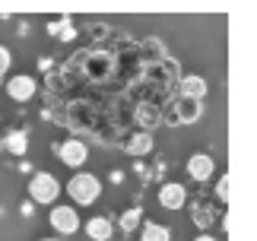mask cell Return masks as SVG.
<instances>
[{"mask_svg": "<svg viewBox=\"0 0 257 241\" xmlns=\"http://www.w3.org/2000/svg\"><path fill=\"white\" fill-rule=\"evenodd\" d=\"M67 194H70V200L76 206H89V203H95V200L102 197V181H98L92 172H80V175H73L67 181Z\"/></svg>", "mask_w": 257, "mask_h": 241, "instance_id": "obj_1", "label": "cell"}, {"mask_svg": "<svg viewBox=\"0 0 257 241\" xmlns=\"http://www.w3.org/2000/svg\"><path fill=\"white\" fill-rule=\"evenodd\" d=\"M29 197H32L35 203H42V206L54 203V200L61 197V181H57L51 172H38V175H32V181H29Z\"/></svg>", "mask_w": 257, "mask_h": 241, "instance_id": "obj_2", "label": "cell"}, {"mask_svg": "<svg viewBox=\"0 0 257 241\" xmlns=\"http://www.w3.org/2000/svg\"><path fill=\"white\" fill-rule=\"evenodd\" d=\"M48 222L54 225L57 235H73V232H80V216H76V206H70V203H57V206H51V213H48Z\"/></svg>", "mask_w": 257, "mask_h": 241, "instance_id": "obj_3", "label": "cell"}, {"mask_svg": "<svg viewBox=\"0 0 257 241\" xmlns=\"http://www.w3.org/2000/svg\"><path fill=\"white\" fill-rule=\"evenodd\" d=\"M57 159H61L64 165L70 168H83L86 159H89V146L83 143V140H64V143H57Z\"/></svg>", "mask_w": 257, "mask_h": 241, "instance_id": "obj_4", "label": "cell"}, {"mask_svg": "<svg viewBox=\"0 0 257 241\" xmlns=\"http://www.w3.org/2000/svg\"><path fill=\"white\" fill-rule=\"evenodd\" d=\"M35 92H38V83L29 73H16L7 79V95L13 102H29V98H35Z\"/></svg>", "mask_w": 257, "mask_h": 241, "instance_id": "obj_5", "label": "cell"}, {"mask_svg": "<svg viewBox=\"0 0 257 241\" xmlns=\"http://www.w3.org/2000/svg\"><path fill=\"white\" fill-rule=\"evenodd\" d=\"M184 203H187V190H184V184L169 181V184L159 187V206H162V209H181Z\"/></svg>", "mask_w": 257, "mask_h": 241, "instance_id": "obj_6", "label": "cell"}, {"mask_svg": "<svg viewBox=\"0 0 257 241\" xmlns=\"http://www.w3.org/2000/svg\"><path fill=\"white\" fill-rule=\"evenodd\" d=\"M172 114H175L178 124H197L203 114V102H197V98H178Z\"/></svg>", "mask_w": 257, "mask_h": 241, "instance_id": "obj_7", "label": "cell"}, {"mask_svg": "<svg viewBox=\"0 0 257 241\" xmlns=\"http://www.w3.org/2000/svg\"><path fill=\"white\" fill-rule=\"evenodd\" d=\"M178 92H181V98H197V102H203L206 98V79L197 76V73H184L178 79Z\"/></svg>", "mask_w": 257, "mask_h": 241, "instance_id": "obj_8", "label": "cell"}, {"mask_svg": "<svg viewBox=\"0 0 257 241\" xmlns=\"http://www.w3.org/2000/svg\"><path fill=\"white\" fill-rule=\"evenodd\" d=\"M216 172V162L210 156H203V153H197L187 159V175H191V181H210Z\"/></svg>", "mask_w": 257, "mask_h": 241, "instance_id": "obj_9", "label": "cell"}, {"mask_svg": "<svg viewBox=\"0 0 257 241\" xmlns=\"http://www.w3.org/2000/svg\"><path fill=\"white\" fill-rule=\"evenodd\" d=\"M86 235L92 238V241H108L114 235V225H111V219H105V216H92L86 222Z\"/></svg>", "mask_w": 257, "mask_h": 241, "instance_id": "obj_10", "label": "cell"}, {"mask_svg": "<svg viewBox=\"0 0 257 241\" xmlns=\"http://www.w3.org/2000/svg\"><path fill=\"white\" fill-rule=\"evenodd\" d=\"M137 124H140L143 127V134H150V130L153 127H159V120H162V111H159V108H156V105H140V108H137Z\"/></svg>", "mask_w": 257, "mask_h": 241, "instance_id": "obj_11", "label": "cell"}, {"mask_svg": "<svg viewBox=\"0 0 257 241\" xmlns=\"http://www.w3.org/2000/svg\"><path fill=\"white\" fill-rule=\"evenodd\" d=\"M127 153L137 156V159H140V156H150L153 153V134H143V130H140L137 137H131V140H127Z\"/></svg>", "mask_w": 257, "mask_h": 241, "instance_id": "obj_12", "label": "cell"}, {"mask_svg": "<svg viewBox=\"0 0 257 241\" xmlns=\"http://www.w3.org/2000/svg\"><path fill=\"white\" fill-rule=\"evenodd\" d=\"M140 241H172V232L159 222H140Z\"/></svg>", "mask_w": 257, "mask_h": 241, "instance_id": "obj_13", "label": "cell"}, {"mask_svg": "<svg viewBox=\"0 0 257 241\" xmlns=\"http://www.w3.org/2000/svg\"><path fill=\"white\" fill-rule=\"evenodd\" d=\"M26 143H29V140H26L23 130H13V134H7L4 149H7V153H13V156H23L26 153Z\"/></svg>", "mask_w": 257, "mask_h": 241, "instance_id": "obj_14", "label": "cell"}, {"mask_svg": "<svg viewBox=\"0 0 257 241\" xmlns=\"http://www.w3.org/2000/svg\"><path fill=\"white\" fill-rule=\"evenodd\" d=\"M143 222V209L140 206H134V209H127V213L121 216V232H134L137 225Z\"/></svg>", "mask_w": 257, "mask_h": 241, "instance_id": "obj_15", "label": "cell"}, {"mask_svg": "<svg viewBox=\"0 0 257 241\" xmlns=\"http://www.w3.org/2000/svg\"><path fill=\"white\" fill-rule=\"evenodd\" d=\"M229 190H232V187H229V175H222L219 181H216V197L225 203V200H229Z\"/></svg>", "mask_w": 257, "mask_h": 241, "instance_id": "obj_16", "label": "cell"}, {"mask_svg": "<svg viewBox=\"0 0 257 241\" xmlns=\"http://www.w3.org/2000/svg\"><path fill=\"white\" fill-rule=\"evenodd\" d=\"M10 64H13V57H10V51L0 45V79H4V73L10 70Z\"/></svg>", "mask_w": 257, "mask_h": 241, "instance_id": "obj_17", "label": "cell"}, {"mask_svg": "<svg viewBox=\"0 0 257 241\" xmlns=\"http://www.w3.org/2000/svg\"><path fill=\"white\" fill-rule=\"evenodd\" d=\"M194 241H216V238H213V235H197Z\"/></svg>", "mask_w": 257, "mask_h": 241, "instance_id": "obj_18", "label": "cell"}, {"mask_svg": "<svg viewBox=\"0 0 257 241\" xmlns=\"http://www.w3.org/2000/svg\"><path fill=\"white\" fill-rule=\"evenodd\" d=\"M42 241H57V238H42Z\"/></svg>", "mask_w": 257, "mask_h": 241, "instance_id": "obj_19", "label": "cell"}]
</instances>
